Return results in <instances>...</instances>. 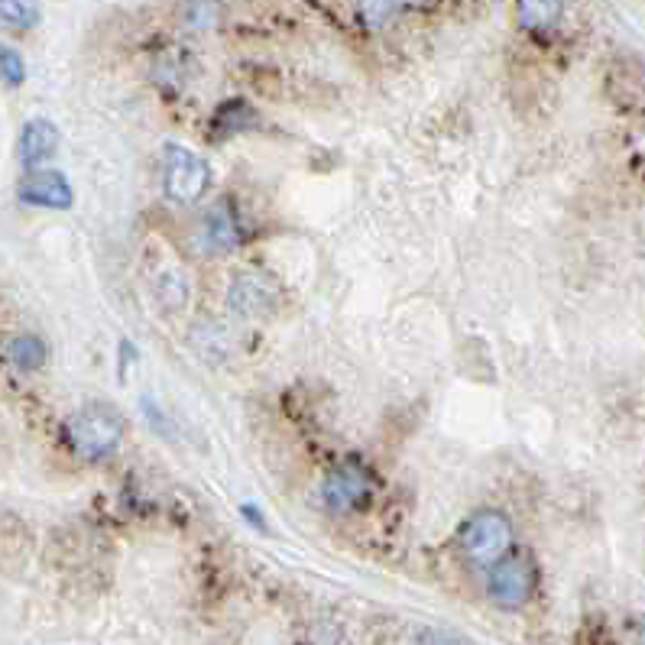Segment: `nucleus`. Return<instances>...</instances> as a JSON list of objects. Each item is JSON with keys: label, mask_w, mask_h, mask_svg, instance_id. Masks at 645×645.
I'll use <instances>...</instances> for the list:
<instances>
[{"label": "nucleus", "mask_w": 645, "mask_h": 645, "mask_svg": "<svg viewBox=\"0 0 645 645\" xmlns=\"http://www.w3.org/2000/svg\"><path fill=\"white\" fill-rule=\"evenodd\" d=\"M124 415L104 402H92V405H82L78 412L68 415L65 422V438L68 447L85 457V461H104L110 457L120 442H124Z\"/></svg>", "instance_id": "nucleus-1"}, {"label": "nucleus", "mask_w": 645, "mask_h": 645, "mask_svg": "<svg viewBox=\"0 0 645 645\" xmlns=\"http://www.w3.org/2000/svg\"><path fill=\"white\" fill-rule=\"evenodd\" d=\"M509 548H512V522L499 509L474 512L461 529V551L480 568H494L509 554Z\"/></svg>", "instance_id": "nucleus-2"}, {"label": "nucleus", "mask_w": 645, "mask_h": 645, "mask_svg": "<svg viewBox=\"0 0 645 645\" xmlns=\"http://www.w3.org/2000/svg\"><path fill=\"white\" fill-rule=\"evenodd\" d=\"M162 186L172 201L192 204V201L204 199V192L211 186V169L199 152L169 144L162 152Z\"/></svg>", "instance_id": "nucleus-3"}, {"label": "nucleus", "mask_w": 645, "mask_h": 645, "mask_svg": "<svg viewBox=\"0 0 645 645\" xmlns=\"http://www.w3.org/2000/svg\"><path fill=\"white\" fill-rule=\"evenodd\" d=\"M490 600L506 606V610H519L526 606L536 594V564L526 554H512L503 558L490 568V581H487Z\"/></svg>", "instance_id": "nucleus-4"}, {"label": "nucleus", "mask_w": 645, "mask_h": 645, "mask_svg": "<svg viewBox=\"0 0 645 645\" xmlns=\"http://www.w3.org/2000/svg\"><path fill=\"white\" fill-rule=\"evenodd\" d=\"M283 305V289L266 273H241L228 289V308L241 318H269Z\"/></svg>", "instance_id": "nucleus-5"}, {"label": "nucleus", "mask_w": 645, "mask_h": 645, "mask_svg": "<svg viewBox=\"0 0 645 645\" xmlns=\"http://www.w3.org/2000/svg\"><path fill=\"white\" fill-rule=\"evenodd\" d=\"M370 490H373L370 487V474L357 461H348V464L335 467L325 477V503L335 512H353V509H360L370 499Z\"/></svg>", "instance_id": "nucleus-6"}, {"label": "nucleus", "mask_w": 645, "mask_h": 645, "mask_svg": "<svg viewBox=\"0 0 645 645\" xmlns=\"http://www.w3.org/2000/svg\"><path fill=\"white\" fill-rule=\"evenodd\" d=\"M17 195L27 204H36V208H52V211H65L72 208V186L68 179L59 172V169H30L20 186H17Z\"/></svg>", "instance_id": "nucleus-7"}, {"label": "nucleus", "mask_w": 645, "mask_h": 645, "mask_svg": "<svg viewBox=\"0 0 645 645\" xmlns=\"http://www.w3.org/2000/svg\"><path fill=\"white\" fill-rule=\"evenodd\" d=\"M59 149V127L46 117H33L23 130H20V144L17 156L27 169H36L40 162H46Z\"/></svg>", "instance_id": "nucleus-8"}, {"label": "nucleus", "mask_w": 645, "mask_h": 645, "mask_svg": "<svg viewBox=\"0 0 645 645\" xmlns=\"http://www.w3.org/2000/svg\"><path fill=\"white\" fill-rule=\"evenodd\" d=\"M237 244H241V228L231 208L228 204L211 208L201 221V247L208 253H231Z\"/></svg>", "instance_id": "nucleus-9"}, {"label": "nucleus", "mask_w": 645, "mask_h": 645, "mask_svg": "<svg viewBox=\"0 0 645 645\" xmlns=\"http://www.w3.org/2000/svg\"><path fill=\"white\" fill-rule=\"evenodd\" d=\"M256 127V110L250 107L247 101H224L211 120V130L218 140L224 137H234V134H244V130H253Z\"/></svg>", "instance_id": "nucleus-10"}, {"label": "nucleus", "mask_w": 645, "mask_h": 645, "mask_svg": "<svg viewBox=\"0 0 645 645\" xmlns=\"http://www.w3.org/2000/svg\"><path fill=\"white\" fill-rule=\"evenodd\" d=\"M564 0H519V23L529 33H548L558 27Z\"/></svg>", "instance_id": "nucleus-11"}, {"label": "nucleus", "mask_w": 645, "mask_h": 645, "mask_svg": "<svg viewBox=\"0 0 645 645\" xmlns=\"http://www.w3.org/2000/svg\"><path fill=\"white\" fill-rule=\"evenodd\" d=\"M46 357H50V350L43 345V338H36V335H17V338H10V345H7V360H10L20 373H36V370H43Z\"/></svg>", "instance_id": "nucleus-12"}, {"label": "nucleus", "mask_w": 645, "mask_h": 645, "mask_svg": "<svg viewBox=\"0 0 645 645\" xmlns=\"http://www.w3.org/2000/svg\"><path fill=\"white\" fill-rule=\"evenodd\" d=\"M43 20L40 0H0V27L10 33H30Z\"/></svg>", "instance_id": "nucleus-13"}, {"label": "nucleus", "mask_w": 645, "mask_h": 645, "mask_svg": "<svg viewBox=\"0 0 645 645\" xmlns=\"http://www.w3.org/2000/svg\"><path fill=\"white\" fill-rule=\"evenodd\" d=\"M357 10L367 30H383L402 13V0H357Z\"/></svg>", "instance_id": "nucleus-14"}, {"label": "nucleus", "mask_w": 645, "mask_h": 645, "mask_svg": "<svg viewBox=\"0 0 645 645\" xmlns=\"http://www.w3.org/2000/svg\"><path fill=\"white\" fill-rule=\"evenodd\" d=\"M0 78L7 88H20L27 82V62L23 55L10 46H0Z\"/></svg>", "instance_id": "nucleus-15"}, {"label": "nucleus", "mask_w": 645, "mask_h": 645, "mask_svg": "<svg viewBox=\"0 0 645 645\" xmlns=\"http://www.w3.org/2000/svg\"><path fill=\"white\" fill-rule=\"evenodd\" d=\"M156 293H159V298H162V305H169V308H182V305L189 302V283H186L179 273H166V276L159 279Z\"/></svg>", "instance_id": "nucleus-16"}, {"label": "nucleus", "mask_w": 645, "mask_h": 645, "mask_svg": "<svg viewBox=\"0 0 645 645\" xmlns=\"http://www.w3.org/2000/svg\"><path fill=\"white\" fill-rule=\"evenodd\" d=\"M432 3H438V0H402V10H425Z\"/></svg>", "instance_id": "nucleus-17"}, {"label": "nucleus", "mask_w": 645, "mask_h": 645, "mask_svg": "<svg viewBox=\"0 0 645 645\" xmlns=\"http://www.w3.org/2000/svg\"><path fill=\"white\" fill-rule=\"evenodd\" d=\"M639 645H645V623L639 626Z\"/></svg>", "instance_id": "nucleus-18"}]
</instances>
